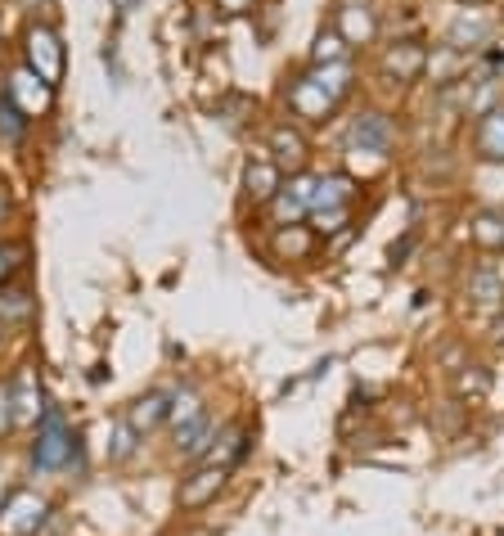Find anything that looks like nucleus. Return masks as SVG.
I'll list each match as a JSON object with an SVG mask.
<instances>
[{
    "instance_id": "nucleus-3",
    "label": "nucleus",
    "mask_w": 504,
    "mask_h": 536,
    "mask_svg": "<svg viewBox=\"0 0 504 536\" xmlns=\"http://www.w3.org/2000/svg\"><path fill=\"white\" fill-rule=\"evenodd\" d=\"M68 451H72L68 428L50 419V428H45L41 442H36V464H41V469H54V464H63V455H68Z\"/></svg>"
},
{
    "instance_id": "nucleus-10",
    "label": "nucleus",
    "mask_w": 504,
    "mask_h": 536,
    "mask_svg": "<svg viewBox=\"0 0 504 536\" xmlns=\"http://www.w3.org/2000/svg\"><path fill=\"white\" fill-rule=\"evenodd\" d=\"M5 212H9V203H5V199H0V217H5Z\"/></svg>"
},
{
    "instance_id": "nucleus-8",
    "label": "nucleus",
    "mask_w": 504,
    "mask_h": 536,
    "mask_svg": "<svg viewBox=\"0 0 504 536\" xmlns=\"http://www.w3.org/2000/svg\"><path fill=\"white\" fill-rule=\"evenodd\" d=\"M18 257H23V248H18V244H0V280H5V275L18 266Z\"/></svg>"
},
{
    "instance_id": "nucleus-9",
    "label": "nucleus",
    "mask_w": 504,
    "mask_h": 536,
    "mask_svg": "<svg viewBox=\"0 0 504 536\" xmlns=\"http://www.w3.org/2000/svg\"><path fill=\"white\" fill-rule=\"evenodd\" d=\"M9 424V388H0V433H5Z\"/></svg>"
},
{
    "instance_id": "nucleus-6",
    "label": "nucleus",
    "mask_w": 504,
    "mask_h": 536,
    "mask_svg": "<svg viewBox=\"0 0 504 536\" xmlns=\"http://www.w3.org/2000/svg\"><path fill=\"white\" fill-rule=\"evenodd\" d=\"M27 316H32V298L23 289L0 293V320H27Z\"/></svg>"
},
{
    "instance_id": "nucleus-7",
    "label": "nucleus",
    "mask_w": 504,
    "mask_h": 536,
    "mask_svg": "<svg viewBox=\"0 0 504 536\" xmlns=\"http://www.w3.org/2000/svg\"><path fill=\"white\" fill-rule=\"evenodd\" d=\"M162 410H167V406H162V397H149V401H140V410H135V428H149L153 419L162 415Z\"/></svg>"
},
{
    "instance_id": "nucleus-2",
    "label": "nucleus",
    "mask_w": 504,
    "mask_h": 536,
    "mask_svg": "<svg viewBox=\"0 0 504 536\" xmlns=\"http://www.w3.org/2000/svg\"><path fill=\"white\" fill-rule=\"evenodd\" d=\"M9 100L18 104L23 113H41L45 104H50V86L41 82V77H32V73H14V82H9Z\"/></svg>"
},
{
    "instance_id": "nucleus-4",
    "label": "nucleus",
    "mask_w": 504,
    "mask_h": 536,
    "mask_svg": "<svg viewBox=\"0 0 504 536\" xmlns=\"http://www.w3.org/2000/svg\"><path fill=\"white\" fill-rule=\"evenodd\" d=\"M221 482H225V469H203V473H194V482H189L185 491H180V505H207V496L212 491H221Z\"/></svg>"
},
{
    "instance_id": "nucleus-5",
    "label": "nucleus",
    "mask_w": 504,
    "mask_h": 536,
    "mask_svg": "<svg viewBox=\"0 0 504 536\" xmlns=\"http://www.w3.org/2000/svg\"><path fill=\"white\" fill-rule=\"evenodd\" d=\"M23 127H27L23 109H18L9 95H0V136H5L9 145H18V140H23Z\"/></svg>"
},
{
    "instance_id": "nucleus-11",
    "label": "nucleus",
    "mask_w": 504,
    "mask_h": 536,
    "mask_svg": "<svg viewBox=\"0 0 504 536\" xmlns=\"http://www.w3.org/2000/svg\"><path fill=\"white\" fill-rule=\"evenodd\" d=\"M500 536H504V532H500Z\"/></svg>"
},
{
    "instance_id": "nucleus-1",
    "label": "nucleus",
    "mask_w": 504,
    "mask_h": 536,
    "mask_svg": "<svg viewBox=\"0 0 504 536\" xmlns=\"http://www.w3.org/2000/svg\"><path fill=\"white\" fill-rule=\"evenodd\" d=\"M27 55H32V68H36V77H41L45 86L59 82L63 50H59V37H54L50 28H32V32H27Z\"/></svg>"
}]
</instances>
